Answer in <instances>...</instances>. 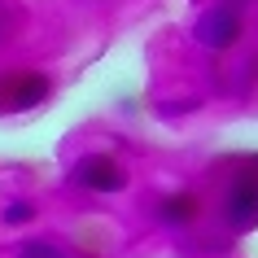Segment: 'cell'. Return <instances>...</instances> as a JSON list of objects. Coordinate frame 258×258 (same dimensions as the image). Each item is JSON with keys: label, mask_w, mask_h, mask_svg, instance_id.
<instances>
[{"label": "cell", "mask_w": 258, "mask_h": 258, "mask_svg": "<svg viewBox=\"0 0 258 258\" xmlns=\"http://www.w3.org/2000/svg\"><path fill=\"white\" fill-rule=\"evenodd\" d=\"M70 179L79 188H92V192H118L127 188V171H122L109 153H83L79 162L70 166Z\"/></svg>", "instance_id": "1"}, {"label": "cell", "mask_w": 258, "mask_h": 258, "mask_svg": "<svg viewBox=\"0 0 258 258\" xmlns=\"http://www.w3.org/2000/svg\"><path fill=\"white\" fill-rule=\"evenodd\" d=\"M197 197L192 192H175V197H166L162 206H158V215H162V223H171V228H184V223H192L197 219Z\"/></svg>", "instance_id": "5"}, {"label": "cell", "mask_w": 258, "mask_h": 258, "mask_svg": "<svg viewBox=\"0 0 258 258\" xmlns=\"http://www.w3.org/2000/svg\"><path fill=\"white\" fill-rule=\"evenodd\" d=\"M48 92H53V79L40 75V70H14V75L0 79V105L5 109H31L40 101H48Z\"/></svg>", "instance_id": "2"}, {"label": "cell", "mask_w": 258, "mask_h": 258, "mask_svg": "<svg viewBox=\"0 0 258 258\" xmlns=\"http://www.w3.org/2000/svg\"><path fill=\"white\" fill-rule=\"evenodd\" d=\"M236 35H241V22H236L232 9H210V14L197 22V40L210 44V48H232Z\"/></svg>", "instance_id": "4"}, {"label": "cell", "mask_w": 258, "mask_h": 258, "mask_svg": "<svg viewBox=\"0 0 258 258\" xmlns=\"http://www.w3.org/2000/svg\"><path fill=\"white\" fill-rule=\"evenodd\" d=\"M31 219H35V206L31 202H9L5 206V223H9V228H22V223H31Z\"/></svg>", "instance_id": "7"}, {"label": "cell", "mask_w": 258, "mask_h": 258, "mask_svg": "<svg viewBox=\"0 0 258 258\" xmlns=\"http://www.w3.org/2000/svg\"><path fill=\"white\" fill-rule=\"evenodd\" d=\"M18 258H66V254H61V245H57V241H44V236H40V241H27V245H22Z\"/></svg>", "instance_id": "6"}, {"label": "cell", "mask_w": 258, "mask_h": 258, "mask_svg": "<svg viewBox=\"0 0 258 258\" xmlns=\"http://www.w3.org/2000/svg\"><path fill=\"white\" fill-rule=\"evenodd\" d=\"M223 215L241 232L258 223V171H241L236 175V184L228 188V202H223Z\"/></svg>", "instance_id": "3"}]
</instances>
